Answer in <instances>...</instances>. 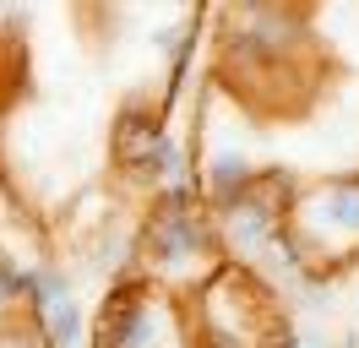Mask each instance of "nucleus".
Returning a JSON list of instances; mask_svg holds the SVG:
<instances>
[{
    "label": "nucleus",
    "instance_id": "nucleus-1",
    "mask_svg": "<svg viewBox=\"0 0 359 348\" xmlns=\"http://www.w3.org/2000/svg\"><path fill=\"white\" fill-rule=\"evenodd\" d=\"M289 239L311 272H337L359 256V174H327L289 196Z\"/></svg>",
    "mask_w": 359,
    "mask_h": 348
},
{
    "label": "nucleus",
    "instance_id": "nucleus-2",
    "mask_svg": "<svg viewBox=\"0 0 359 348\" xmlns=\"http://www.w3.org/2000/svg\"><path fill=\"white\" fill-rule=\"evenodd\" d=\"M142 256L153 261L158 278H185L212 283V256H218V223L196 207L191 191H169L158 196V213L147 218V234H142Z\"/></svg>",
    "mask_w": 359,
    "mask_h": 348
},
{
    "label": "nucleus",
    "instance_id": "nucleus-3",
    "mask_svg": "<svg viewBox=\"0 0 359 348\" xmlns=\"http://www.w3.org/2000/svg\"><path fill=\"white\" fill-rule=\"evenodd\" d=\"M185 326H180L169 294L158 288H114L104 304V326H98V348H185Z\"/></svg>",
    "mask_w": 359,
    "mask_h": 348
},
{
    "label": "nucleus",
    "instance_id": "nucleus-4",
    "mask_svg": "<svg viewBox=\"0 0 359 348\" xmlns=\"http://www.w3.org/2000/svg\"><path fill=\"white\" fill-rule=\"evenodd\" d=\"M60 300H71V272L55 256H39L33 267H27V310L44 321Z\"/></svg>",
    "mask_w": 359,
    "mask_h": 348
},
{
    "label": "nucleus",
    "instance_id": "nucleus-5",
    "mask_svg": "<svg viewBox=\"0 0 359 348\" xmlns=\"http://www.w3.org/2000/svg\"><path fill=\"white\" fill-rule=\"evenodd\" d=\"M44 337H49V348H76L82 343V332H88V321H82V304H76V294L71 300H60L55 310H49L44 321Z\"/></svg>",
    "mask_w": 359,
    "mask_h": 348
},
{
    "label": "nucleus",
    "instance_id": "nucleus-6",
    "mask_svg": "<svg viewBox=\"0 0 359 348\" xmlns=\"http://www.w3.org/2000/svg\"><path fill=\"white\" fill-rule=\"evenodd\" d=\"M17 300L27 304V267H17V261L0 250V310H6V304H17Z\"/></svg>",
    "mask_w": 359,
    "mask_h": 348
},
{
    "label": "nucleus",
    "instance_id": "nucleus-7",
    "mask_svg": "<svg viewBox=\"0 0 359 348\" xmlns=\"http://www.w3.org/2000/svg\"><path fill=\"white\" fill-rule=\"evenodd\" d=\"M289 348H321V343H311V337H294V343Z\"/></svg>",
    "mask_w": 359,
    "mask_h": 348
}]
</instances>
